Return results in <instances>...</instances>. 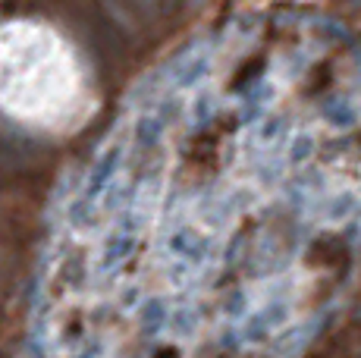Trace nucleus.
I'll return each instance as SVG.
<instances>
[{
  "label": "nucleus",
  "instance_id": "obj_1",
  "mask_svg": "<svg viewBox=\"0 0 361 358\" xmlns=\"http://www.w3.org/2000/svg\"><path fill=\"white\" fill-rule=\"evenodd\" d=\"M85 94L79 57L44 23L0 25V110L25 126L60 129Z\"/></svg>",
  "mask_w": 361,
  "mask_h": 358
}]
</instances>
